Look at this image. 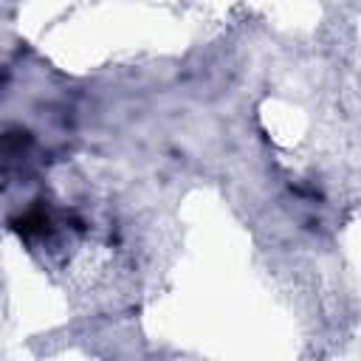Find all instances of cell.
<instances>
[{"label":"cell","instance_id":"1","mask_svg":"<svg viewBox=\"0 0 361 361\" xmlns=\"http://www.w3.org/2000/svg\"><path fill=\"white\" fill-rule=\"evenodd\" d=\"M34 155V138L25 130L0 133V172L3 175H23Z\"/></svg>","mask_w":361,"mask_h":361},{"label":"cell","instance_id":"2","mask_svg":"<svg viewBox=\"0 0 361 361\" xmlns=\"http://www.w3.org/2000/svg\"><path fill=\"white\" fill-rule=\"evenodd\" d=\"M11 228L20 234V240L25 243H37V240H48L56 231V220L45 206H31L28 212H23L20 217L11 220Z\"/></svg>","mask_w":361,"mask_h":361}]
</instances>
